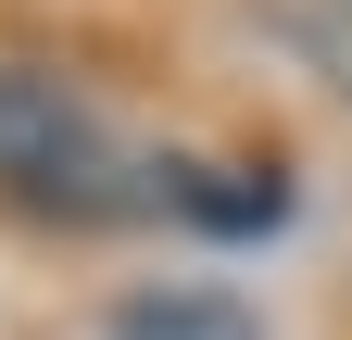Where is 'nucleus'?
Wrapping results in <instances>:
<instances>
[{
	"instance_id": "2",
	"label": "nucleus",
	"mask_w": 352,
	"mask_h": 340,
	"mask_svg": "<svg viewBox=\"0 0 352 340\" xmlns=\"http://www.w3.org/2000/svg\"><path fill=\"white\" fill-rule=\"evenodd\" d=\"M252 25L289 51V76L327 114H352V0H252Z\"/></svg>"
},
{
	"instance_id": "1",
	"label": "nucleus",
	"mask_w": 352,
	"mask_h": 340,
	"mask_svg": "<svg viewBox=\"0 0 352 340\" xmlns=\"http://www.w3.org/2000/svg\"><path fill=\"white\" fill-rule=\"evenodd\" d=\"M0 202L25 215H126V139L51 63H0Z\"/></svg>"
}]
</instances>
